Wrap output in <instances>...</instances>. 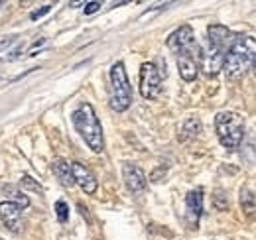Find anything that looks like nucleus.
I'll return each instance as SVG.
<instances>
[{"instance_id":"f257e3e1","label":"nucleus","mask_w":256,"mask_h":240,"mask_svg":"<svg viewBox=\"0 0 256 240\" xmlns=\"http://www.w3.org/2000/svg\"><path fill=\"white\" fill-rule=\"evenodd\" d=\"M230 44V30L226 26L211 24L207 28V42L199 50V65L207 77H215L224 67V58Z\"/></svg>"},{"instance_id":"f03ea898","label":"nucleus","mask_w":256,"mask_h":240,"mask_svg":"<svg viewBox=\"0 0 256 240\" xmlns=\"http://www.w3.org/2000/svg\"><path fill=\"white\" fill-rule=\"evenodd\" d=\"M256 63V40L252 36H236L224 58V73L228 81L242 79Z\"/></svg>"},{"instance_id":"7ed1b4c3","label":"nucleus","mask_w":256,"mask_h":240,"mask_svg":"<svg viewBox=\"0 0 256 240\" xmlns=\"http://www.w3.org/2000/svg\"><path fill=\"white\" fill-rule=\"evenodd\" d=\"M73 126L79 132V136L85 140V144L95 152L100 154L104 150V136H102V126L96 118V112L91 102H81L77 110L71 114Z\"/></svg>"},{"instance_id":"20e7f679","label":"nucleus","mask_w":256,"mask_h":240,"mask_svg":"<svg viewBox=\"0 0 256 240\" xmlns=\"http://www.w3.org/2000/svg\"><path fill=\"white\" fill-rule=\"evenodd\" d=\"M215 132L226 150H236L244 138V118L238 112H219L215 116Z\"/></svg>"},{"instance_id":"39448f33","label":"nucleus","mask_w":256,"mask_h":240,"mask_svg":"<svg viewBox=\"0 0 256 240\" xmlns=\"http://www.w3.org/2000/svg\"><path fill=\"white\" fill-rule=\"evenodd\" d=\"M108 104L114 112H124L132 104V87L128 81L124 63L118 61L110 69V92H108Z\"/></svg>"},{"instance_id":"423d86ee","label":"nucleus","mask_w":256,"mask_h":240,"mask_svg":"<svg viewBox=\"0 0 256 240\" xmlns=\"http://www.w3.org/2000/svg\"><path fill=\"white\" fill-rule=\"evenodd\" d=\"M168 48L170 52H174L178 58L180 56H190V54H197V46H195V36H193V28L190 24L180 26L174 34H170L168 38Z\"/></svg>"},{"instance_id":"0eeeda50","label":"nucleus","mask_w":256,"mask_h":240,"mask_svg":"<svg viewBox=\"0 0 256 240\" xmlns=\"http://www.w3.org/2000/svg\"><path fill=\"white\" fill-rule=\"evenodd\" d=\"M162 90V75L154 63H142L140 67V94L148 100L156 98Z\"/></svg>"},{"instance_id":"6e6552de","label":"nucleus","mask_w":256,"mask_h":240,"mask_svg":"<svg viewBox=\"0 0 256 240\" xmlns=\"http://www.w3.org/2000/svg\"><path fill=\"white\" fill-rule=\"evenodd\" d=\"M71 170H73V180H75V183H77L87 195H93L96 191V187H98L95 174H93L87 166H83L81 162H73V164H71Z\"/></svg>"},{"instance_id":"1a4fd4ad","label":"nucleus","mask_w":256,"mask_h":240,"mask_svg":"<svg viewBox=\"0 0 256 240\" xmlns=\"http://www.w3.org/2000/svg\"><path fill=\"white\" fill-rule=\"evenodd\" d=\"M0 220L6 224L8 230L18 232L22 226V207L14 201H2L0 203Z\"/></svg>"},{"instance_id":"9d476101","label":"nucleus","mask_w":256,"mask_h":240,"mask_svg":"<svg viewBox=\"0 0 256 240\" xmlns=\"http://www.w3.org/2000/svg\"><path fill=\"white\" fill-rule=\"evenodd\" d=\"M122 180L126 183L128 191H132V193H142L148 185L144 172L134 164H124L122 166Z\"/></svg>"},{"instance_id":"9b49d317","label":"nucleus","mask_w":256,"mask_h":240,"mask_svg":"<svg viewBox=\"0 0 256 240\" xmlns=\"http://www.w3.org/2000/svg\"><path fill=\"white\" fill-rule=\"evenodd\" d=\"M186 218L190 222L192 228H197V222L203 214V191L201 189H193L186 197Z\"/></svg>"},{"instance_id":"f8f14e48","label":"nucleus","mask_w":256,"mask_h":240,"mask_svg":"<svg viewBox=\"0 0 256 240\" xmlns=\"http://www.w3.org/2000/svg\"><path fill=\"white\" fill-rule=\"evenodd\" d=\"M199 54H190V56H180L178 58V69L184 81L192 83L195 81L197 73H199Z\"/></svg>"},{"instance_id":"ddd939ff","label":"nucleus","mask_w":256,"mask_h":240,"mask_svg":"<svg viewBox=\"0 0 256 240\" xmlns=\"http://www.w3.org/2000/svg\"><path fill=\"white\" fill-rule=\"evenodd\" d=\"M52 170H54L56 178L60 180V183H62L64 187H73L75 180H73V170H71V164H67L65 160L58 158V160H54Z\"/></svg>"},{"instance_id":"4468645a","label":"nucleus","mask_w":256,"mask_h":240,"mask_svg":"<svg viewBox=\"0 0 256 240\" xmlns=\"http://www.w3.org/2000/svg\"><path fill=\"white\" fill-rule=\"evenodd\" d=\"M199 132H201V120L193 118V116L188 118L180 128V142H192L199 136Z\"/></svg>"},{"instance_id":"2eb2a0df","label":"nucleus","mask_w":256,"mask_h":240,"mask_svg":"<svg viewBox=\"0 0 256 240\" xmlns=\"http://www.w3.org/2000/svg\"><path fill=\"white\" fill-rule=\"evenodd\" d=\"M56 214H58V220L60 222H67V218H69V207H67L65 201H58L56 203Z\"/></svg>"},{"instance_id":"dca6fc26","label":"nucleus","mask_w":256,"mask_h":240,"mask_svg":"<svg viewBox=\"0 0 256 240\" xmlns=\"http://www.w3.org/2000/svg\"><path fill=\"white\" fill-rule=\"evenodd\" d=\"M22 185H24V187H28V189H32V191H40V193L44 191V189H42V185H40V183H36L30 176H24V178H22Z\"/></svg>"},{"instance_id":"f3484780","label":"nucleus","mask_w":256,"mask_h":240,"mask_svg":"<svg viewBox=\"0 0 256 240\" xmlns=\"http://www.w3.org/2000/svg\"><path fill=\"white\" fill-rule=\"evenodd\" d=\"M52 10V4H46V6H42V8H38V10H34L32 14H30V20H38V18H42L44 14H48Z\"/></svg>"},{"instance_id":"a211bd4d","label":"nucleus","mask_w":256,"mask_h":240,"mask_svg":"<svg viewBox=\"0 0 256 240\" xmlns=\"http://www.w3.org/2000/svg\"><path fill=\"white\" fill-rule=\"evenodd\" d=\"M100 2H87L85 4V14H95L96 10H100Z\"/></svg>"},{"instance_id":"6ab92c4d","label":"nucleus","mask_w":256,"mask_h":240,"mask_svg":"<svg viewBox=\"0 0 256 240\" xmlns=\"http://www.w3.org/2000/svg\"><path fill=\"white\" fill-rule=\"evenodd\" d=\"M252 73H254V77H256V63H254V67H252Z\"/></svg>"}]
</instances>
